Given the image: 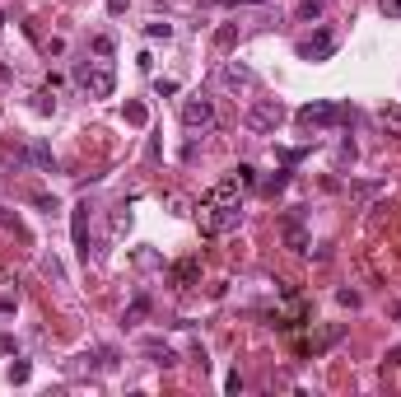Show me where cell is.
I'll return each mask as SVG.
<instances>
[{"label":"cell","mask_w":401,"mask_h":397,"mask_svg":"<svg viewBox=\"0 0 401 397\" xmlns=\"http://www.w3.org/2000/svg\"><path fill=\"white\" fill-rule=\"evenodd\" d=\"M285 187H290V169H276V178H266V182H261V192H266V196L285 192Z\"/></svg>","instance_id":"13"},{"label":"cell","mask_w":401,"mask_h":397,"mask_svg":"<svg viewBox=\"0 0 401 397\" xmlns=\"http://www.w3.org/2000/svg\"><path fill=\"white\" fill-rule=\"evenodd\" d=\"M108 14H126V0H108Z\"/></svg>","instance_id":"27"},{"label":"cell","mask_w":401,"mask_h":397,"mask_svg":"<svg viewBox=\"0 0 401 397\" xmlns=\"http://www.w3.org/2000/svg\"><path fill=\"white\" fill-rule=\"evenodd\" d=\"M145 38H173V23H164V19H149V23H145Z\"/></svg>","instance_id":"17"},{"label":"cell","mask_w":401,"mask_h":397,"mask_svg":"<svg viewBox=\"0 0 401 397\" xmlns=\"http://www.w3.org/2000/svg\"><path fill=\"white\" fill-rule=\"evenodd\" d=\"M378 10L388 14V19H401V0H378Z\"/></svg>","instance_id":"23"},{"label":"cell","mask_w":401,"mask_h":397,"mask_svg":"<svg viewBox=\"0 0 401 397\" xmlns=\"http://www.w3.org/2000/svg\"><path fill=\"white\" fill-rule=\"evenodd\" d=\"M94 52H98V57H112V38H94Z\"/></svg>","instance_id":"25"},{"label":"cell","mask_w":401,"mask_h":397,"mask_svg":"<svg viewBox=\"0 0 401 397\" xmlns=\"http://www.w3.org/2000/svg\"><path fill=\"white\" fill-rule=\"evenodd\" d=\"M332 52H336V33H332V28H317L308 43H299V57L303 61H327Z\"/></svg>","instance_id":"6"},{"label":"cell","mask_w":401,"mask_h":397,"mask_svg":"<svg viewBox=\"0 0 401 397\" xmlns=\"http://www.w3.org/2000/svg\"><path fill=\"white\" fill-rule=\"evenodd\" d=\"M252 5H266V0H252Z\"/></svg>","instance_id":"30"},{"label":"cell","mask_w":401,"mask_h":397,"mask_svg":"<svg viewBox=\"0 0 401 397\" xmlns=\"http://www.w3.org/2000/svg\"><path fill=\"white\" fill-rule=\"evenodd\" d=\"M28 159H33L38 169H47V173H56V155H52V150H47V145H33V150H28Z\"/></svg>","instance_id":"12"},{"label":"cell","mask_w":401,"mask_h":397,"mask_svg":"<svg viewBox=\"0 0 401 397\" xmlns=\"http://www.w3.org/2000/svg\"><path fill=\"white\" fill-rule=\"evenodd\" d=\"M75 79L89 99H112V89H117V75H112L108 61H84V66H75Z\"/></svg>","instance_id":"3"},{"label":"cell","mask_w":401,"mask_h":397,"mask_svg":"<svg viewBox=\"0 0 401 397\" xmlns=\"http://www.w3.org/2000/svg\"><path fill=\"white\" fill-rule=\"evenodd\" d=\"M336 299H341L346 308H359V290H336Z\"/></svg>","instance_id":"24"},{"label":"cell","mask_w":401,"mask_h":397,"mask_svg":"<svg viewBox=\"0 0 401 397\" xmlns=\"http://www.w3.org/2000/svg\"><path fill=\"white\" fill-rule=\"evenodd\" d=\"M70 238H75V257L89 267V201L75 206V216H70Z\"/></svg>","instance_id":"5"},{"label":"cell","mask_w":401,"mask_h":397,"mask_svg":"<svg viewBox=\"0 0 401 397\" xmlns=\"http://www.w3.org/2000/svg\"><path fill=\"white\" fill-rule=\"evenodd\" d=\"M234 43H238V23H220V33H215V47H220V52H229Z\"/></svg>","instance_id":"14"},{"label":"cell","mask_w":401,"mask_h":397,"mask_svg":"<svg viewBox=\"0 0 401 397\" xmlns=\"http://www.w3.org/2000/svg\"><path fill=\"white\" fill-rule=\"evenodd\" d=\"M0 28H5V10H0Z\"/></svg>","instance_id":"29"},{"label":"cell","mask_w":401,"mask_h":397,"mask_svg":"<svg viewBox=\"0 0 401 397\" xmlns=\"http://www.w3.org/2000/svg\"><path fill=\"white\" fill-rule=\"evenodd\" d=\"M196 276H200V262H196V257L178 262V267H173V290H187V285L196 281Z\"/></svg>","instance_id":"11"},{"label":"cell","mask_w":401,"mask_h":397,"mask_svg":"<svg viewBox=\"0 0 401 397\" xmlns=\"http://www.w3.org/2000/svg\"><path fill=\"white\" fill-rule=\"evenodd\" d=\"M220 79H224V89H252V84H256L252 70H247V66H234V61L220 70Z\"/></svg>","instance_id":"9"},{"label":"cell","mask_w":401,"mask_h":397,"mask_svg":"<svg viewBox=\"0 0 401 397\" xmlns=\"http://www.w3.org/2000/svg\"><path fill=\"white\" fill-rule=\"evenodd\" d=\"M33 108H38V113H43V117H47V113H56V99H52V84H47V89H38V94H33Z\"/></svg>","instance_id":"16"},{"label":"cell","mask_w":401,"mask_h":397,"mask_svg":"<svg viewBox=\"0 0 401 397\" xmlns=\"http://www.w3.org/2000/svg\"><path fill=\"white\" fill-rule=\"evenodd\" d=\"M122 113H126V122H131V126H145L149 122V113H145V103H126V108H122Z\"/></svg>","instance_id":"15"},{"label":"cell","mask_w":401,"mask_h":397,"mask_svg":"<svg viewBox=\"0 0 401 397\" xmlns=\"http://www.w3.org/2000/svg\"><path fill=\"white\" fill-rule=\"evenodd\" d=\"M285 117H290V113H285V103H280V99H261V103H252L247 126H252V131H276Z\"/></svg>","instance_id":"4"},{"label":"cell","mask_w":401,"mask_h":397,"mask_svg":"<svg viewBox=\"0 0 401 397\" xmlns=\"http://www.w3.org/2000/svg\"><path fill=\"white\" fill-rule=\"evenodd\" d=\"M280 238H285V248H290V252H299V257H303V252L312 248L308 229H303V225H299V220H294V216H285V225H280Z\"/></svg>","instance_id":"8"},{"label":"cell","mask_w":401,"mask_h":397,"mask_svg":"<svg viewBox=\"0 0 401 397\" xmlns=\"http://www.w3.org/2000/svg\"><path fill=\"white\" fill-rule=\"evenodd\" d=\"M294 122H299L303 131H327V126H341V122H350V108H346V103L312 99V103H303L299 113H294Z\"/></svg>","instance_id":"2"},{"label":"cell","mask_w":401,"mask_h":397,"mask_svg":"<svg viewBox=\"0 0 401 397\" xmlns=\"http://www.w3.org/2000/svg\"><path fill=\"white\" fill-rule=\"evenodd\" d=\"M196 220H200V234H229V229H238V220H243V201H238V182H220V187H210V192L200 196L196 206Z\"/></svg>","instance_id":"1"},{"label":"cell","mask_w":401,"mask_h":397,"mask_svg":"<svg viewBox=\"0 0 401 397\" xmlns=\"http://www.w3.org/2000/svg\"><path fill=\"white\" fill-rule=\"evenodd\" d=\"M182 122H187L191 131H196V126H210L215 122V103L205 99V94H200V99H187L182 103Z\"/></svg>","instance_id":"7"},{"label":"cell","mask_w":401,"mask_h":397,"mask_svg":"<svg viewBox=\"0 0 401 397\" xmlns=\"http://www.w3.org/2000/svg\"><path fill=\"white\" fill-rule=\"evenodd\" d=\"M145 355H149V364H159V369H173V364H178V351L164 346V341H154V337L145 341Z\"/></svg>","instance_id":"10"},{"label":"cell","mask_w":401,"mask_h":397,"mask_svg":"<svg viewBox=\"0 0 401 397\" xmlns=\"http://www.w3.org/2000/svg\"><path fill=\"white\" fill-rule=\"evenodd\" d=\"M14 351V337H10V332H0V355H10Z\"/></svg>","instance_id":"26"},{"label":"cell","mask_w":401,"mask_h":397,"mask_svg":"<svg viewBox=\"0 0 401 397\" xmlns=\"http://www.w3.org/2000/svg\"><path fill=\"white\" fill-rule=\"evenodd\" d=\"M299 19H317V14H322V0H299Z\"/></svg>","instance_id":"18"},{"label":"cell","mask_w":401,"mask_h":397,"mask_svg":"<svg viewBox=\"0 0 401 397\" xmlns=\"http://www.w3.org/2000/svg\"><path fill=\"white\" fill-rule=\"evenodd\" d=\"M33 206H38V211H47V216H56V211H61V201H56V196H47V192H38Z\"/></svg>","instance_id":"19"},{"label":"cell","mask_w":401,"mask_h":397,"mask_svg":"<svg viewBox=\"0 0 401 397\" xmlns=\"http://www.w3.org/2000/svg\"><path fill=\"white\" fill-rule=\"evenodd\" d=\"M388 364H401V346H392V351H388Z\"/></svg>","instance_id":"28"},{"label":"cell","mask_w":401,"mask_h":397,"mask_svg":"<svg viewBox=\"0 0 401 397\" xmlns=\"http://www.w3.org/2000/svg\"><path fill=\"white\" fill-rule=\"evenodd\" d=\"M145 313H149V304H145V299H135V304L126 308V323H140V318H145Z\"/></svg>","instance_id":"22"},{"label":"cell","mask_w":401,"mask_h":397,"mask_svg":"<svg viewBox=\"0 0 401 397\" xmlns=\"http://www.w3.org/2000/svg\"><path fill=\"white\" fill-rule=\"evenodd\" d=\"M234 182H243V187H252V182H256V169H252V164H238V169H234Z\"/></svg>","instance_id":"20"},{"label":"cell","mask_w":401,"mask_h":397,"mask_svg":"<svg viewBox=\"0 0 401 397\" xmlns=\"http://www.w3.org/2000/svg\"><path fill=\"white\" fill-rule=\"evenodd\" d=\"M28 374H33V369H28V360L10 364V384H28Z\"/></svg>","instance_id":"21"}]
</instances>
